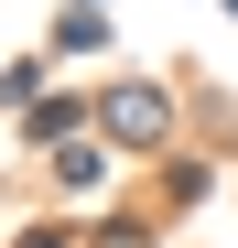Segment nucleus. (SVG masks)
Instances as JSON below:
<instances>
[{
    "mask_svg": "<svg viewBox=\"0 0 238 248\" xmlns=\"http://www.w3.org/2000/svg\"><path fill=\"white\" fill-rule=\"evenodd\" d=\"M108 119H119V130H130V140H152V130H163V97H141V87H130V97H119Z\"/></svg>",
    "mask_w": 238,
    "mask_h": 248,
    "instance_id": "nucleus-1",
    "label": "nucleus"
}]
</instances>
